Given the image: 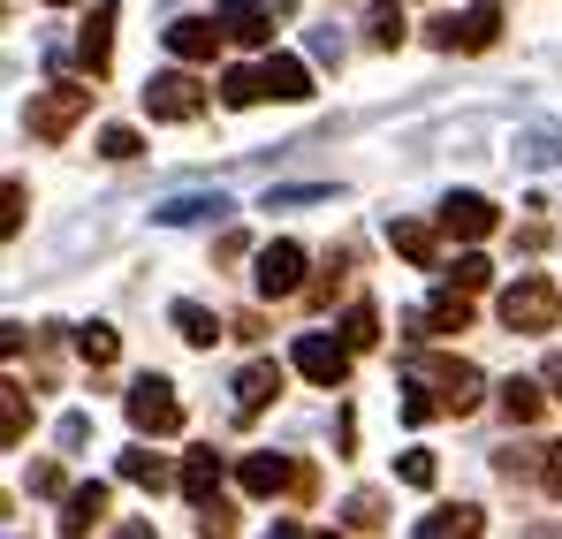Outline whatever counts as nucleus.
I'll return each mask as SVG.
<instances>
[{
	"instance_id": "f257e3e1",
	"label": "nucleus",
	"mask_w": 562,
	"mask_h": 539,
	"mask_svg": "<svg viewBox=\"0 0 562 539\" xmlns=\"http://www.w3.org/2000/svg\"><path fill=\"white\" fill-rule=\"evenodd\" d=\"M85 114H92V85H54V91H38V99L23 106V130H31L38 145H61Z\"/></svg>"
},
{
	"instance_id": "f03ea898",
	"label": "nucleus",
	"mask_w": 562,
	"mask_h": 539,
	"mask_svg": "<svg viewBox=\"0 0 562 539\" xmlns=\"http://www.w3.org/2000/svg\"><path fill=\"white\" fill-rule=\"evenodd\" d=\"M145 114L153 122H198L205 114V85L190 69H153L145 77Z\"/></svg>"
},
{
	"instance_id": "7ed1b4c3",
	"label": "nucleus",
	"mask_w": 562,
	"mask_h": 539,
	"mask_svg": "<svg viewBox=\"0 0 562 539\" xmlns=\"http://www.w3.org/2000/svg\"><path fill=\"white\" fill-rule=\"evenodd\" d=\"M502 327L548 335V327H562V296L548 289V281H509V289H502Z\"/></svg>"
},
{
	"instance_id": "20e7f679",
	"label": "nucleus",
	"mask_w": 562,
	"mask_h": 539,
	"mask_svg": "<svg viewBox=\"0 0 562 539\" xmlns=\"http://www.w3.org/2000/svg\"><path fill=\"white\" fill-rule=\"evenodd\" d=\"M426 38H434L441 54H486V46L502 38V8H494V0H471L464 15H449V23H434Z\"/></svg>"
},
{
	"instance_id": "39448f33",
	"label": "nucleus",
	"mask_w": 562,
	"mask_h": 539,
	"mask_svg": "<svg viewBox=\"0 0 562 539\" xmlns=\"http://www.w3.org/2000/svg\"><path fill=\"white\" fill-rule=\"evenodd\" d=\"M130 426H137V434H183V403H176V388H168L160 372H145V380L130 388Z\"/></svg>"
},
{
	"instance_id": "423d86ee",
	"label": "nucleus",
	"mask_w": 562,
	"mask_h": 539,
	"mask_svg": "<svg viewBox=\"0 0 562 539\" xmlns=\"http://www.w3.org/2000/svg\"><path fill=\"white\" fill-rule=\"evenodd\" d=\"M418 372H426V388L441 395V411H457V418L479 411V395H486V372L464 364V358H434V364H418Z\"/></svg>"
},
{
	"instance_id": "0eeeda50",
	"label": "nucleus",
	"mask_w": 562,
	"mask_h": 539,
	"mask_svg": "<svg viewBox=\"0 0 562 539\" xmlns=\"http://www.w3.org/2000/svg\"><path fill=\"white\" fill-rule=\"evenodd\" d=\"M494 221H502V213H494V198H479V190H449V198H441V228H449L457 244H486Z\"/></svg>"
},
{
	"instance_id": "6e6552de",
	"label": "nucleus",
	"mask_w": 562,
	"mask_h": 539,
	"mask_svg": "<svg viewBox=\"0 0 562 539\" xmlns=\"http://www.w3.org/2000/svg\"><path fill=\"white\" fill-rule=\"evenodd\" d=\"M289 358H296V372H304L312 388H342V380H350V343H335V335H304Z\"/></svg>"
},
{
	"instance_id": "1a4fd4ad",
	"label": "nucleus",
	"mask_w": 562,
	"mask_h": 539,
	"mask_svg": "<svg viewBox=\"0 0 562 539\" xmlns=\"http://www.w3.org/2000/svg\"><path fill=\"white\" fill-rule=\"evenodd\" d=\"M236 205L221 198V190H183V198H168V205H153V221L160 228H221Z\"/></svg>"
},
{
	"instance_id": "9d476101",
	"label": "nucleus",
	"mask_w": 562,
	"mask_h": 539,
	"mask_svg": "<svg viewBox=\"0 0 562 539\" xmlns=\"http://www.w3.org/2000/svg\"><path fill=\"white\" fill-rule=\"evenodd\" d=\"M236 479H244V494H259V502H267V494H304V471H296L289 456H244Z\"/></svg>"
},
{
	"instance_id": "9b49d317",
	"label": "nucleus",
	"mask_w": 562,
	"mask_h": 539,
	"mask_svg": "<svg viewBox=\"0 0 562 539\" xmlns=\"http://www.w3.org/2000/svg\"><path fill=\"white\" fill-rule=\"evenodd\" d=\"M251 281H259V296H296V289H304V251H296V244H267L259 267H251Z\"/></svg>"
},
{
	"instance_id": "f8f14e48",
	"label": "nucleus",
	"mask_w": 562,
	"mask_h": 539,
	"mask_svg": "<svg viewBox=\"0 0 562 539\" xmlns=\"http://www.w3.org/2000/svg\"><path fill=\"white\" fill-rule=\"evenodd\" d=\"M221 38H228V31H221L213 15H176V23H168V54H176V61H213Z\"/></svg>"
},
{
	"instance_id": "ddd939ff",
	"label": "nucleus",
	"mask_w": 562,
	"mask_h": 539,
	"mask_svg": "<svg viewBox=\"0 0 562 539\" xmlns=\"http://www.w3.org/2000/svg\"><path fill=\"white\" fill-rule=\"evenodd\" d=\"M213 15H221V31H228L236 46H267V38H274V8H267V0H221Z\"/></svg>"
},
{
	"instance_id": "4468645a",
	"label": "nucleus",
	"mask_w": 562,
	"mask_h": 539,
	"mask_svg": "<svg viewBox=\"0 0 562 539\" xmlns=\"http://www.w3.org/2000/svg\"><path fill=\"white\" fill-rule=\"evenodd\" d=\"M114 15H122V8H114V0H99L92 15H85V31H77V54H85V69H92V77H106V61H114Z\"/></svg>"
},
{
	"instance_id": "2eb2a0df",
	"label": "nucleus",
	"mask_w": 562,
	"mask_h": 539,
	"mask_svg": "<svg viewBox=\"0 0 562 539\" xmlns=\"http://www.w3.org/2000/svg\"><path fill=\"white\" fill-rule=\"evenodd\" d=\"M464 296H471V289H457V281H449L426 312H411V335H457V327H471V304H464Z\"/></svg>"
},
{
	"instance_id": "dca6fc26",
	"label": "nucleus",
	"mask_w": 562,
	"mask_h": 539,
	"mask_svg": "<svg viewBox=\"0 0 562 539\" xmlns=\"http://www.w3.org/2000/svg\"><path fill=\"white\" fill-rule=\"evenodd\" d=\"M387 244H395L411 267H441V228H434V221H387Z\"/></svg>"
},
{
	"instance_id": "f3484780",
	"label": "nucleus",
	"mask_w": 562,
	"mask_h": 539,
	"mask_svg": "<svg viewBox=\"0 0 562 539\" xmlns=\"http://www.w3.org/2000/svg\"><path fill=\"white\" fill-rule=\"evenodd\" d=\"M274 395H281V364H244L236 372V418H259Z\"/></svg>"
},
{
	"instance_id": "a211bd4d",
	"label": "nucleus",
	"mask_w": 562,
	"mask_h": 539,
	"mask_svg": "<svg viewBox=\"0 0 562 539\" xmlns=\"http://www.w3.org/2000/svg\"><path fill=\"white\" fill-rule=\"evenodd\" d=\"M106 517V486H69V509H61V539H92V525Z\"/></svg>"
},
{
	"instance_id": "6ab92c4d",
	"label": "nucleus",
	"mask_w": 562,
	"mask_h": 539,
	"mask_svg": "<svg viewBox=\"0 0 562 539\" xmlns=\"http://www.w3.org/2000/svg\"><path fill=\"white\" fill-rule=\"evenodd\" d=\"M183 494H190V509L221 502V456H213V449H190L183 456Z\"/></svg>"
},
{
	"instance_id": "aec40b11",
	"label": "nucleus",
	"mask_w": 562,
	"mask_h": 539,
	"mask_svg": "<svg viewBox=\"0 0 562 539\" xmlns=\"http://www.w3.org/2000/svg\"><path fill=\"white\" fill-rule=\"evenodd\" d=\"M259 69H267V91H274V99H312V69H304L296 54H267Z\"/></svg>"
},
{
	"instance_id": "412c9836",
	"label": "nucleus",
	"mask_w": 562,
	"mask_h": 539,
	"mask_svg": "<svg viewBox=\"0 0 562 539\" xmlns=\"http://www.w3.org/2000/svg\"><path fill=\"white\" fill-rule=\"evenodd\" d=\"M418 539H486V517L479 509H434V517H418Z\"/></svg>"
},
{
	"instance_id": "4be33fe9",
	"label": "nucleus",
	"mask_w": 562,
	"mask_h": 539,
	"mask_svg": "<svg viewBox=\"0 0 562 539\" xmlns=\"http://www.w3.org/2000/svg\"><path fill=\"white\" fill-rule=\"evenodd\" d=\"M517 160H525V168H562V122H532V130L517 137Z\"/></svg>"
},
{
	"instance_id": "5701e85b",
	"label": "nucleus",
	"mask_w": 562,
	"mask_h": 539,
	"mask_svg": "<svg viewBox=\"0 0 562 539\" xmlns=\"http://www.w3.org/2000/svg\"><path fill=\"white\" fill-rule=\"evenodd\" d=\"M312 205H335V190L327 182H281V190H267V213H312Z\"/></svg>"
},
{
	"instance_id": "b1692460",
	"label": "nucleus",
	"mask_w": 562,
	"mask_h": 539,
	"mask_svg": "<svg viewBox=\"0 0 562 539\" xmlns=\"http://www.w3.org/2000/svg\"><path fill=\"white\" fill-rule=\"evenodd\" d=\"M168 319H176V335H183L190 350H213V335H221V319H213L205 304H176Z\"/></svg>"
},
{
	"instance_id": "393cba45",
	"label": "nucleus",
	"mask_w": 562,
	"mask_h": 539,
	"mask_svg": "<svg viewBox=\"0 0 562 539\" xmlns=\"http://www.w3.org/2000/svg\"><path fill=\"white\" fill-rule=\"evenodd\" d=\"M259 99H274L267 91V69H228L221 77V106H259Z\"/></svg>"
},
{
	"instance_id": "a878e982",
	"label": "nucleus",
	"mask_w": 562,
	"mask_h": 539,
	"mask_svg": "<svg viewBox=\"0 0 562 539\" xmlns=\"http://www.w3.org/2000/svg\"><path fill=\"white\" fill-rule=\"evenodd\" d=\"M23 426H31V395L8 380V388H0V441H8V449H23Z\"/></svg>"
},
{
	"instance_id": "bb28decb",
	"label": "nucleus",
	"mask_w": 562,
	"mask_h": 539,
	"mask_svg": "<svg viewBox=\"0 0 562 539\" xmlns=\"http://www.w3.org/2000/svg\"><path fill=\"white\" fill-rule=\"evenodd\" d=\"M122 479L145 486V494H160V486H168V463H160L153 449H122Z\"/></svg>"
},
{
	"instance_id": "cd10ccee",
	"label": "nucleus",
	"mask_w": 562,
	"mask_h": 539,
	"mask_svg": "<svg viewBox=\"0 0 562 539\" xmlns=\"http://www.w3.org/2000/svg\"><path fill=\"white\" fill-rule=\"evenodd\" d=\"M77 358H85V364H114V358H122V335L99 327V319H92V327H77Z\"/></svg>"
},
{
	"instance_id": "c85d7f7f",
	"label": "nucleus",
	"mask_w": 562,
	"mask_h": 539,
	"mask_svg": "<svg viewBox=\"0 0 562 539\" xmlns=\"http://www.w3.org/2000/svg\"><path fill=\"white\" fill-rule=\"evenodd\" d=\"M342 343H350V350H373L380 343V312L373 304H350V312H342Z\"/></svg>"
},
{
	"instance_id": "c756f323",
	"label": "nucleus",
	"mask_w": 562,
	"mask_h": 539,
	"mask_svg": "<svg viewBox=\"0 0 562 539\" xmlns=\"http://www.w3.org/2000/svg\"><path fill=\"white\" fill-rule=\"evenodd\" d=\"M502 411H509V426H532V418H540V388H532V380H509V388H502Z\"/></svg>"
},
{
	"instance_id": "7c9ffc66",
	"label": "nucleus",
	"mask_w": 562,
	"mask_h": 539,
	"mask_svg": "<svg viewBox=\"0 0 562 539\" xmlns=\"http://www.w3.org/2000/svg\"><path fill=\"white\" fill-rule=\"evenodd\" d=\"M366 31H373V46H403V8H395V0H380L373 15H366Z\"/></svg>"
},
{
	"instance_id": "2f4dec72",
	"label": "nucleus",
	"mask_w": 562,
	"mask_h": 539,
	"mask_svg": "<svg viewBox=\"0 0 562 539\" xmlns=\"http://www.w3.org/2000/svg\"><path fill=\"white\" fill-rule=\"evenodd\" d=\"M449 281H457V289H486V281H494V259H486V251H464V259L449 267Z\"/></svg>"
},
{
	"instance_id": "473e14b6",
	"label": "nucleus",
	"mask_w": 562,
	"mask_h": 539,
	"mask_svg": "<svg viewBox=\"0 0 562 539\" xmlns=\"http://www.w3.org/2000/svg\"><path fill=\"white\" fill-rule=\"evenodd\" d=\"M342 517H350V532H380V517H387V509H380V494H350V502H342Z\"/></svg>"
},
{
	"instance_id": "72a5a7b5",
	"label": "nucleus",
	"mask_w": 562,
	"mask_h": 539,
	"mask_svg": "<svg viewBox=\"0 0 562 539\" xmlns=\"http://www.w3.org/2000/svg\"><path fill=\"white\" fill-rule=\"evenodd\" d=\"M198 539H236V509L228 502H205L198 509Z\"/></svg>"
},
{
	"instance_id": "f704fd0d",
	"label": "nucleus",
	"mask_w": 562,
	"mask_h": 539,
	"mask_svg": "<svg viewBox=\"0 0 562 539\" xmlns=\"http://www.w3.org/2000/svg\"><path fill=\"white\" fill-rule=\"evenodd\" d=\"M99 153H106V160H137L145 145H137V130H122V122H114V130H99Z\"/></svg>"
},
{
	"instance_id": "c9c22d12",
	"label": "nucleus",
	"mask_w": 562,
	"mask_h": 539,
	"mask_svg": "<svg viewBox=\"0 0 562 539\" xmlns=\"http://www.w3.org/2000/svg\"><path fill=\"white\" fill-rule=\"evenodd\" d=\"M395 479H403V486H434V456H426V449H411L403 463H395Z\"/></svg>"
},
{
	"instance_id": "e433bc0d",
	"label": "nucleus",
	"mask_w": 562,
	"mask_h": 539,
	"mask_svg": "<svg viewBox=\"0 0 562 539\" xmlns=\"http://www.w3.org/2000/svg\"><path fill=\"white\" fill-rule=\"evenodd\" d=\"M23 228V182H8V198H0V236H15Z\"/></svg>"
},
{
	"instance_id": "4c0bfd02",
	"label": "nucleus",
	"mask_w": 562,
	"mask_h": 539,
	"mask_svg": "<svg viewBox=\"0 0 562 539\" xmlns=\"http://www.w3.org/2000/svg\"><path fill=\"white\" fill-rule=\"evenodd\" d=\"M312 61H342V31L319 23V31H312Z\"/></svg>"
},
{
	"instance_id": "58836bf2",
	"label": "nucleus",
	"mask_w": 562,
	"mask_h": 539,
	"mask_svg": "<svg viewBox=\"0 0 562 539\" xmlns=\"http://www.w3.org/2000/svg\"><path fill=\"white\" fill-rule=\"evenodd\" d=\"M85 441H92V418L69 411V418H61V449H85Z\"/></svg>"
},
{
	"instance_id": "ea45409f",
	"label": "nucleus",
	"mask_w": 562,
	"mask_h": 539,
	"mask_svg": "<svg viewBox=\"0 0 562 539\" xmlns=\"http://www.w3.org/2000/svg\"><path fill=\"white\" fill-rule=\"evenodd\" d=\"M540 479H548V494H562V441H548V456H540Z\"/></svg>"
},
{
	"instance_id": "a19ab883",
	"label": "nucleus",
	"mask_w": 562,
	"mask_h": 539,
	"mask_svg": "<svg viewBox=\"0 0 562 539\" xmlns=\"http://www.w3.org/2000/svg\"><path fill=\"white\" fill-rule=\"evenodd\" d=\"M31 494H61V471L54 463H31Z\"/></svg>"
},
{
	"instance_id": "79ce46f5",
	"label": "nucleus",
	"mask_w": 562,
	"mask_h": 539,
	"mask_svg": "<svg viewBox=\"0 0 562 539\" xmlns=\"http://www.w3.org/2000/svg\"><path fill=\"white\" fill-rule=\"evenodd\" d=\"M548 395L562 403V358H548Z\"/></svg>"
},
{
	"instance_id": "37998d69",
	"label": "nucleus",
	"mask_w": 562,
	"mask_h": 539,
	"mask_svg": "<svg viewBox=\"0 0 562 539\" xmlns=\"http://www.w3.org/2000/svg\"><path fill=\"white\" fill-rule=\"evenodd\" d=\"M114 539H160V532H153V525H122Z\"/></svg>"
},
{
	"instance_id": "c03bdc74",
	"label": "nucleus",
	"mask_w": 562,
	"mask_h": 539,
	"mask_svg": "<svg viewBox=\"0 0 562 539\" xmlns=\"http://www.w3.org/2000/svg\"><path fill=\"white\" fill-rule=\"evenodd\" d=\"M267 539H304V525H289V517H281V525H274Z\"/></svg>"
},
{
	"instance_id": "a18cd8bd",
	"label": "nucleus",
	"mask_w": 562,
	"mask_h": 539,
	"mask_svg": "<svg viewBox=\"0 0 562 539\" xmlns=\"http://www.w3.org/2000/svg\"><path fill=\"white\" fill-rule=\"evenodd\" d=\"M267 8H274V15H289V8H296V0H267Z\"/></svg>"
},
{
	"instance_id": "49530a36",
	"label": "nucleus",
	"mask_w": 562,
	"mask_h": 539,
	"mask_svg": "<svg viewBox=\"0 0 562 539\" xmlns=\"http://www.w3.org/2000/svg\"><path fill=\"white\" fill-rule=\"evenodd\" d=\"M54 8H69V0H54Z\"/></svg>"
}]
</instances>
